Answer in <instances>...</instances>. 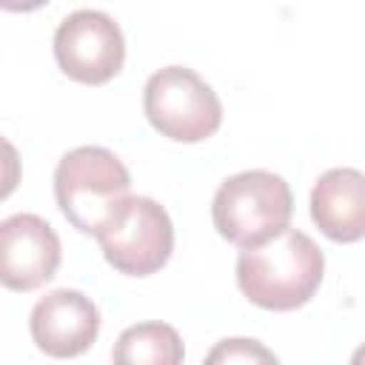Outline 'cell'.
I'll use <instances>...</instances> for the list:
<instances>
[{"label": "cell", "mask_w": 365, "mask_h": 365, "mask_svg": "<svg viewBox=\"0 0 365 365\" xmlns=\"http://www.w3.org/2000/svg\"><path fill=\"white\" fill-rule=\"evenodd\" d=\"M322 248L297 228H285L274 240L242 248L237 257V285L248 302L265 311H297L322 285Z\"/></svg>", "instance_id": "cell-1"}, {"label": "cell", "mask_w": 365, "mask_h": 365, "mask_svg": "<svg viewBox=\"0 0 365 365\" xmlns=\"http://www.w3.org/2000/svg\"><path fill=\"white\" fill-rule=\"evenodd\" d=\"M294 214L288 182L265 168L228 177L211 202V220L222 240L237 248H257L282 234Z\"/></svg>", "instance_id": "cell-2"}, {"label": "cell", "mask_w": 365, "mask_h": 365, "mask_svg": "<svg viewBox=\"0 0 365 365\" xmlns=\"http://www.w3.org/2000/svg\"><path fill=\"white\" fill-rule=\"evenodd\" d=\"M128 168L103 145H80L63 154L54 171V197L63 217L91 237H97L106 220L128 197Z\"/></svg>", "instance_id": "cell-3"}, {"label": "cell", "mask_w": 365, "mask_h": 365, "mask_svg": "<svg viewBox=\"0 0 365 365\" xmlns=\"http://www.w3.org/2000/svg\"><path fill=\"white\" fill-rule=\"evenodd\" d=\"M143 111L151 128L174 143H202L222 125L217 91L185 66H165L148 77Z\"/></svg>", "instance_id": "cell-4"}, {"label": "cell", "mask_w": 365, "mask_h": 365, "mask_svg": "<svg viewBox=\"0 0 365 365\" xmlns=\"http://www.w3.org/2000/svg\"><path fill=\"white\" fill-rule=\"evenodd\" d=\"M106 262L125 277L157 274L174 251V222L151 197H125L97 231Z\"/></svg>", "instance_id": "cell-5"}, {"label": "cell", "mask_w": 365, "mask_h": 365, "mask_svg": "<svg viewBox=\"0 0 365 365\" xmlns=\"http://www.w3.org/2000/svg\"><path fill=\"white\" fill-rule=\"evenodd\" d=\"M54 60L68 80L103 86L114 80L125 63V37L106 11L80 9L57 26Z\"/></svg>", "instance_id": "cell-6"}, {"label": "cell", "mask_w": 365, "mask_h": 365, "mask_svg": "<svg viewBox=\"0 0 365 365\" xmlns=\"http://www.w3.org/2000/svg\"><path fill=\"white\" fill-rule=\"evenodd\" d=\"M60 237L37 214H14L0 222V285L9 291H37L60 268Z\"/></svg>", "instance_id": "cell-7"}, {"label": "cell", "mask_w": 365, "mask_h": 365, "mask_svg": "<svg viewBox=\"0 0 365 365\" xmlns=\"http://www.w3.org/2000/svg\"><path fill=\"white\" fill-rule=\"evenodd\" d=\"M29 331L46 356L71 359L97 342L100 311L83 291L57 288L37 299L29 317Z\"/></svg>", "instance_id": "cell-8"}, {"label": "cell", "mask_w": 365, "mask_h": 365, "mask_svg": "<svg viewBox=\"0 0 365 365\" xmlns=\"http://www.w3.org/2000/svg\"><path fill=\"white\" fill-rule=\"evenodd\" d=\"M311 220L334 242H359L365 234V177L356 168H331L311 188Z\"/></svg>", "instance_id": "cell-9"}, {"label": "cell", "mask_w": 365, "mask_h": 365, "mask_svg": "<svg viewBox=\"0 0 365 365\" xmlns=\"http://www.w3.org/2000/svg\"><path fill=\"white\" fill-rule=\"evenodd\" d=\"M111 359L120 365H177L185 359V348L168 322H140L117 336Z\"/></svg>", "instance_id": "cell-10"}, {"label": "cell", "mask_w": 365, "mask_h": 365, "mask_svg": "<svg viewBox=\"0 0 365 365\" xmlns=\"http://www.w3.org/2000/svg\"><path fill=\"white\" fill-rule=\"evenodd\" d=\"M208 362H277V354L257 339H222L208 356Z\"/></svg>", "instance_id": "cell-11"}, {"label": "cell", "mask_w": 365, "mask_h": 365, "mask_svg": "<svg viewBox=\"0 0 365 365\" xmlns=\"http://www.w3.org/2000/svg\"><path fill=\"white\" fill-rule=\"evenodd\" d=\"M20 174H23V165H20L17 148L6 137H0V202L17 191Z\"/></svg>", "instance_id": "cell-12"}, {"label": "cell", "mask_w": 365, "mask_h": 365, "mask_svg": "<svg viewBox=\"0 0 365 365\" xmlns=\"http://www.w3.org/2000/svg\"><path fill=\"white\" fill-rule=\"evenodd\" d=\"M48 0H0V9L3 11H17V14H26V11H37L43 9Z\"/></svg>", "instance_id": "cell-13"}]
</instances>
